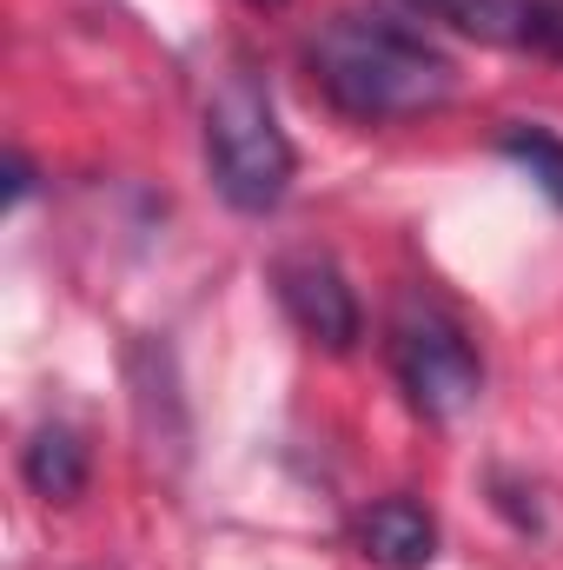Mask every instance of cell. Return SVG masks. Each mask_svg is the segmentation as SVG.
Segmentation results:
<instances>
[{
  "label": "cell",
  "mask_w": 563,
  "mask_h": 570,
  "mask_svg": "<svg viewBox=\"0 0 563 570\" xmlns=\"http://www.w3.org/2000/svg\"><path fill=\"white\" fill-rule=\"evenodd\" d=\"M305 67L318 94L358 120V127H392L424 120L457 94V67L444 47H431L412 20H392L378 7H345L305 40Z\"/></svg>",
  "instance_id": "obj_1"
},
{
  "label": "cell",
  "mask_w": 563,
  "mask_h": 570,
  "mask_svg": "<svg viewBox=\"0 0 563 570\" xmlns=\"http://www.w3.org/2000/svg\"><path fill=\"white\" fill-rule=\"evenodd\" d=\"M206 173L233 213H273L292 193L298 153L253 73H226L206 100Z\"/></svg>",
  "instance_id": "obj_2"
},
{
  "label": "cell",
  "mask_w": 563,
  "mask_h": 570,
  "mask_svg": "<svg viewBox=\"0 0 563 570\" xmlns=\"http://www.w3.org/2000/svg\"><path fill=\"white\" fill-rule=\"evenodd\" d=\"M385 352H392V372H398L405 399L418 405L424 419H457L484 392V358H477L471 332L444 305H431V298H405L398 305Z\"/></svg>",
  "instance_id": "obj_3"
},
{
  "label": "cell",
  "mask_w": 563,
  "mask_h": 570,
  "mask_svg": "<svg viewBox=\"0 0 563 570\" xmlns=\"http://www.w3.org/2000/svg\"><path fill=\"white\" fill-rule=\"evenodd\" d=\"M273 285H279L285 318H292L312 345H325V352H352V345H358V332H365L358 292L345 285V273H338L325 253H285L279 266H273Z\"/></svg>",
  "instance_id": "obj_4"
},
{
  "label": "cell",
  "mask_w": 563,
  "mask_h": 570,
  "mask_svg": "<svg viewBox=\"0 0 563 570\" xmlns=\"http://www.w3.org/2000/svg\"><path fill=\"white\" fill-rule=\"evenodd\" d=\"M358 551L378 570H431L437 558V524L412 498H378L358 511Z\"/></svg>",
  "instance_id": "obj_5"
},
{
  "label": "cell",
  "mask_w": 563,
  "mask_h": 570,
  "mask_svg": "<svg viewBox=\"0 0 563 570\" xmlns=\"http://www.w3.org/2000/svg\"><path fill=\"white\" fill-rule=\"evenodd\" d=\"M20 478H27L33 498L73 504V498L87 491V444H80V431L73 425H40L27 438V451H20Z\"/></svg>",
  "instance_id": "obj_6"
},
{
  "label": "cell",
  "mask_w": 563,
  "mask_h": 570,
  "mask_svg": "<svg viewBox=\"0 0 563 570\" xmlns=\"http://www.w3.org/2000/svg\"><path fill=\"white\" fill-rule=\"evenodd\" d=\"M431 20H451L457 33L484 47H531V7L537 0H412Z\"/></svg>",
  "instance_id": "obj_7"
},
{
  "label": "cell",
  "mask_w": 563,
  "mask_h": 570,
  "mask_svg": "<svg viewBox=\"0 0 563 570\" xmlns=\"http://www.w3.org/2000/svg\"><path fill=\"white\" fill-rule=\"evenodd\" d=\"M497 153H504L511 166H524L531 186L563 213V140L551 134V127H524V120H511V127L497 134Z\"/></svg>",
  "instance_id": "obj_8"
},
{
  "label": "cell",
  "mask_w": 563,
  "mask_h": 570,
  "mask_svg": "<svg viewBox=\"0 0 563 570\" xmlns=\"http://www.w3.org/2000/svg\"><path fill=\"white\" fill-rule=\"evenodd\" d=\"M531 47L563 60V0H537L531 7Z\"/></svg>",
  "instance_id": "obj_9"
},
{
  "label": "cell",
  "mask_w": 563,
  "mask_h": 570,
  "mask_svg": "<svg viewBox=\"0 0 563 570\" xmlns=\"http://www.w3.org/2000/svg\"><path fill=\"white\" fill-rule=\"evenodd\" d=\"M27 193H33V166H27V159L13 153V159H7V206H20Z\"/></svg>",
  "instance_id": "obj_10"
},
{
  "label": "cell",
  "mask_w": 563,
  "mask_h": 570,
  "mask_svg": "<svg viewBox=\"0 0 563 570\" xmlns=\"http://www.w3.org/2000/svg\"><path fill=\"white\" fill-rule=\"evenodd\" d=\"M253 7H285V0H253Z\"/></svg>",
  "instance_id": "obj_11"
}]
</instances>
